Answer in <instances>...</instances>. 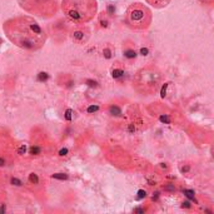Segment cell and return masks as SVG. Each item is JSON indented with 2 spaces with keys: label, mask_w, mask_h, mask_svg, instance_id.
Wrapping results in <instances>:
<instances>
[{
  "label": "cell",
  "mask_w": 214,
  "mask_h": 214,
  "mask_svg": "<svg viewBox=\"0 0 214 214\" xmlns=\"http://www.w3.org/2000/svg\"><path fill=\"white\" fill-rule=\"evenodd\" d=\"M99 109H100V108H99V105H96V104H92V105H89L88 108H87V113L93 114V113H96Z\"/></svg>",
  "instance_id": "cell-17"
},
{
  "label": "cell",
  "mask_w": 214,
  "mask_h": 214,
  "mask_svg": "<svg viewBox=\"0 0 214 214\" xmlns=\"http://www.w3.org/2000/svg\"><path fill=\"white\" fill-rule=\"evenodd\" d=\"M108 112H109V114L110 115H113V116H120L122 115V109L119 108L118 105H115V104H112L109 106V109H108Z\"/></svg>",
  "instance_id": "cell-10"
},
{
  "label": "cell",
  "mask_w": 214,
  "mask_h": 214,
  "mask_svg": "<svg viewBox=\"0 0 214 214\" xmlns=\"http://www.w3.org/2000/svg\"><path fill=\"white\" fill-rule=\"evenodd\" d=\"M183 193H184V195L187 197V198L190 199V201H194V192H193V190H188V189H184V190H183Z\"/></svg>",
  "instance_id": "cell-20"
},
{
  "label": "cell",
  "mask_w": 214,
  "mask_h": 214,
  "mask_svg": "<svg viewBox=\"0 0 214 214\" xmlns=\"http://www.w3.org/2000/svg\"><path fill=\"white\" fill-rule=\"evenodd\" d=\"M87 84L89 85V87H92V88H96V87H98V83H96L95 80H90V79H88V80H87Z\"/></svg>",
  "instance_id": "cell-25"
},
{
  "label": "cell",
  "mask_w": 214,
  "mask_h": 214,
  "mask_svg": "<svg viewBox=\"0 0 214 214\" xmlns=\"http://www.w3.org/2000/svg\"><path fill=\"white\" fill-rule=\"evenodd\" d=\"M51 178L59 179V180H65V179H68V174H65V173H55V174L51 175Z\"/></svg>",
  "instance_id": "cell-16"
},
{
  "label": "cell",
  "mask_w": 214,
  "mask_h": 214,
  "mask_svg": "<svg viewBox=\"0 0 214 214\" xmlns=\"http://www.w3.org/2000/svg\"><path fill=\"white\" fill-rule=\"evenodd\" d=\"M138 194H139V195H138V198L141 199V198H145L147 193H145V190H139V192H138Z\"/></svg>",
  "instance_id": "cell-30"
},
{
  "label": "cell",
  "mask_w": 214,
  "mask_h": 214,
  "mask_svg": "<svg viewBox=\"0 0 214 214\" xmlns=\"http://www.w3.org/2000/svg\"><path fill=\"white\" fill-rule=\"evenodd\" d=\"M5 163H6V160H5L3 157H0V167H4Z\"/></svg>",
  "instance_id": "cell-33"
},
{
  "label": "cell",
  "mask_w": 214,
  "mask_h": 214,
  "mask_svg": "<svg viewBox=\"0 0 214 214\" xmlns=\"http://www.w3.org/2000/svg\"><path fill=\"white\" fill-rule=\"evenodd\" d=\"M73 110L71 109H67L65 110V114H64V116H65V119L68 120V122H71L73 120Z\"/></svg>",
  "instance_id": "cell-18"
},
{
  "label": "cell",
  "mask_w": 214,
  "mask_h": 214,
  "mask_svg": "<svg viewBox=\"0 0 214 214\" xmlns=\"http://www.w3.org/2000/svg\"><path fill=\"white\" fill-rule=\"evenodd\" d=\"M10 183H11V185H15V187H22V185H23V182L20 180V179L15 178V177L10 179Z\"/></svg>",
  "instance_id": "cell-19"
},
{
  "label": "cell",
  "mask_w": 214,
  "mask_h": 214,
  "mask_svg": "<svg viewBox=\"0 0 214 214\" xmlns=\"http://www.w3.org/2000/svg\"><path fill=\"white\" fill-rule=\"evenodd\" d=\"M28 182H29V184L38 185L40 183V179H39V177H38L36 173H30L29 177H28Z\"/></svg>",
  "instance_id": "cell-12"
},
{
  "label": "cell",
  "mask_w": 214,
  "mask_h": 214,
  "mask_svg": "<svg viewBox=\"0 0 214 214\" xmlns=\"http://www.w3.org/2000/svg\"><path fill=\"white\" fill-rule=\"evenodd\" d=\"M139 54H140V55H144V57H145V55L149 54V49H148V48H140Z\"/></svg>",
  "instance_id": "cell-26"
},
{
  "label": "cell",
  "mask_w": 214,
  "mask_h": 214,
  "mask_svg": "<svg viewBox=\"0 0 214 214\" xmlns=\"http://www.w3.org/2000/svg\"><path fill=\"white\" fill-rule=\"evenodd\" d=\"M153 20V14L147 5L140 3H134L129 5L125 13V23L132 30L143 32L150 26Z\"/></svg>",
  "instance_id": "cell-4"
},
{
  "label": "cell",
  "mask_w": 214,
  "mask_h": 214,
  "mask_svg": "<svg viewBox=\"0 0 214 214\" xmlns=\"http://www.w3.org/2000/svg\"><path fill=\"white\" fill-rule=\"evenodd\" d=\"M61 10L71 23L83 25L94 19L98 4L96 0H61Z\"/></svg>",
  "instance_id": "cell-2"
},
{
  "label": "cell",
  "mask_w": 214,
  "mask_h": 214,
  "mask_svg": "<svg viewBox=\"0 0 214 214\" xmlns=\"http://www.w3.org/2000/svg\"><path fill=\"white\" fill-rule=\"evenodd\" d=\"M148 4H150L151 6H154L155 9H162L169 5L170 0H145Z\"/></svg>",
  "instance_id": "cell-7"
},
{
  "label": "cell",
  "mask_w": 214,
  "mask_h": 214,
  "mask_svg": "<svg viewBox=\"0 0 214 214\" xmlns=\"http://www.w3.org/2000/svg\"><path fill=\"white\" fill-rule=\"evenodd\" d=\"M163 75L155 67H144L134 77V88L143 95H151L160 88Z\"/></svg>",
  "instance_id": "cell-3"
},
{
  "label": "cell",
  "mask_w": 214,
  "mask_h": 214,
  "mask_svg": "<svg viewBox=\"0 0 214 214\" xmlns=\"http://www.w3.org/2000/svg\"><path fill=\"white\" fill-rule=\"evenodd\" d=\"M134 212L135 213H144L145 212V208H137V209H134Z\"/></svg>",
  "instance_id": "cell-32"
},
{
  "label": "cell",
  "mask_w": 214,
  "mask_h": 214,
  "mask_svg": "<svg viewBox=\"0 0 214 214\" xmlns=\"http://www.w3.org/2000/svg\"><path fill=\"white\" fill-rule=\"evenodd\" d=\"M112 54H113V51L109 46H105L104 49H103V55H104L105 59H110V58H112Z\"/></svg>",
  "instance_id": "cell-15"
},
{
  "label": "cell",
  "mask_w": 214,
  "mask_h": 214,
  "mask_svg": "<svg viewBox=\"0 0 214 214\" xmlns=\"http://www.w3.org/2000/svg\"><path fill=\"white\" fill-rule=\"evenodd\" d=\"M189 169H190V167H189V165H185V167H182L180 168V172H182V173H188Z\"/></svg>",
  "instance_id": "cell-31"
},
{
  "label": "cell",
  "mask_w": 214,
  "mask_h": 214,
  "mask_svg": "<svg viewBox=\"0 0 214 214\" xmlns=\"http://www.w3.org/2000/svg\"><path fill=\"white\" fill-rule=\"evenodd\" d=\"M3 212H5V205L4 204L0 205V213H3Z\"/></svg>",
  "instance_id": "cell-35"
},
{
  "label": "cell",
  "mask_w": 214,
  "mask_h": 214,
  "mask_svg": "<svg viewBox=\"0 0 214 214\" xmlns=\"http://www.w3.org/2000/svg\"><path fill=\"white\" fill-rule=\"evenodd\" d=\"M109 25H110V22H109L108 16L105 15V13H103V15H100V18H99V26L102 29H106V28H109Z\"/></svg>",
  "instance_id": "cell-11"
},
{
  "label": "cell",
  "mask_w": 214,
  "mask_h": 214,
  "mask_svg": "<svg viewBox=\"0 0 214 214\" xmlns=\"http://www.w3.org/2000/svg\"><path fill=\"white\" fill-rule=\"evenodd\" d=\"M70 38L73 40V43L81 45V44H85L89 40V38H90V30H89L88 26L78 25L70 32Z\"/></svg>",
  "instance_id": "cell-6"
},
{
  "label": "cell",
  "mask_w": 214,
  "mask_h": 214,
  "mask_svg": "<svg viewBox=\"0 0 214 214\" xmlns=\"http://www.w3.org/2000/svg\"><path fill=\"white\" fill-rule=\"evenodd\" d=\"M123 54H124V57L127 58V59H129V60H133V59H135L137 58V50L134 49V48L132 46H125L123 49Z\"/></svg>",
  "instance_id": "cell-8"
},
{
  "label": "cell",
  "mask_w": 214,
  "mask_h": 214,
  "mask_svg": "<svg viewBox=\"0 0 214 214\" xmlns=\"http://www.w3.org/2000/svg\"><path fill=\"white\" fill-rule=\"evenodd\" d=\"M169 84H170V83H165V84L163 85V87H162V98H165V96H167V89H168V87H169Z\"/></svg>",
  "instance_id": "cell-23"
},
{
  "label": "cell",
  "mask_w": 214,
  "mask_h": 214,
  "mask_svg": "<svg viewBox=\"0 0 214 214\" xmlns=\"http://www.w3.org/2000/svg\"><path fill=\"white\" fill-rule=\"evenodd\" d=\"M0 43H1V39H0Z\"/></svg>",
  "instance_id": "cell-36"
},
{
  "label": "cell",
  "mask_w": 214,
  "mask_h": 214,
  "mask_svg": "<svg viewBox=\"0 0 214 214\" xmlns=\"http://www.w3.org/2000/svg\"><path fill=\"white\" fill-rule=\"evenodd\" d=\"M25 151H26V147H25V145H22V147H20L19 149H18V154H19V155H23V154H25Z\"/></svg>",
  "instance_id": "cell-27"
},
{
  "label": "cell",
  "mask_w": 214,
  "mask_h": 214,
  "mask_svg": "<svg viewBox=\"0 0 214 214\" xmlns=\"http://www.w3.org/2000/svg\"><path fill=\"white\" fill-rule=\"evenodd\" d=\"M68 149L67 148H64V149H60L59 150V157H65V155H68Z\"/></svg>",
  "instance_id": "cell-29"
},
{
  "label": "cell",
  "mask_w": 214,
  "mask_h": 214,
  "mask_svg": "<svg viewBox=\"0 0 214 214\" xmlns=\"http://www.w3.org/2000/svg\"><path fill=\"white\" fill-rule=\"evenodd\" d=\"M29 154L30 155H40L41 154V147L39 145H32L29 148Z\"/></svg>",
  "instance_id": "cell-13"
},
{
  "label": "cell",
  "mask_w": 214,
  "mask_h": 214,
  "mask_svg": "<svg viewBox=\"0 0 214 214\" xmlns=\"http://www.w3.org/2000/svg\"><path fill=\"white\" fill-rule=\"evenodd\" d=\"M199 1L204 3V4H212V3L214 1V0H199Z\"/></svg>",
  "instance_id": "cell-34"
},
{
  "label": "cell",
  "mask_w": 214,
  "mask_h": 214,
  "mask_svg": "<svg viewBox=\"0 0 214 214\" xmlns=\"http://www.w3.org/2000/svg\"><path fill=\"white\" fill-rule=\"evenodd\" d=\"M18 3L25 11L41 18H51L59 9V0H18Z\"/></svg>",
  "instance_id": "cell-5"
},
{
  "label": "cell",
  "mask_w": 214,
  "mask_h": 214,
  "mask_svg": "<svg viewBox=\"0 0 214 214\" xmlns=\"http://www.w3.org/2000/svg\"><path fill=\"white\" fill-rule=\"evenodd\" d=\"M3 30L14 45L24 50H39L46 41V33L40 24L26 15L6 20Z\"/></svg>",
  "instance_id": "cell-1"
},
{
  "label": "cell",
  "mask_w": 214,
  "mask_h": 214,
  "mask_svg": "<svg viewBox=\"0 0 214 214\" xmlns=\"http://www.w3.org/2000/svg\"><path fill=\"white\" fill-rule=\"evenodd\" d=\"M163 189L165 192H170L172 193V192L175 190V185L173 184V183H168L167 185H164V187H163Z\"/></svg>",
  "instance_id": "cell-21"
},
{
  "label": "cell",
  "mask_w": 214,
  "mask_h": 214,
  "mask_svg": "<svg viewBox=\"0 0 214 214\" xmlns=\"http://www.w3.org/2000/svg\"><path fill=\"white\" fill-rule=\"evenodd\" d=\"M160 120H162L163 123H165V124H170V122H172L170 116H169L168 114H165V115H162V116H160Z\"/></svg>",
  "instance_id": "cell-24"
},
{
  "label": "cell",
  "mask_w": 214,
  "mask_h": 214,
  "mask_svg": "<svg viewBox=\"0 0 214 214\" xmlns=\"http://www.w3.org/2000/svg\"><path fill=\"white\" fill-rule=\"evenodd\" d=\"M114 13H115V5H114L113 3H109V4L106 5L105 14H106V15H109V16H112V15H114Z\"/></svg>",
  "instance_id": "cell-14"
},
{
  "label": "cell",
  "mask_w": 214,
  "mask_h": 214,
  "mask_svg": "<svg viewBox=\"0 0 214 214\" xmlns=\"http://www.w3.org/2000/svg\"><path fill=\"white\" fill-rule=\"evenodd\" d=\"M48 78H49L48 73H43V71H41V73L38 74V80H39V81H45Z\"/></svg>",
  "instance_id": "cell-22"
},
{
  "label": "cell",
  "mask_w": 214,
  "mask_h": 214,
  "mask_svg": "<svg viewBox=\"0 0 214 214\" xmlns=\"http://www.w3.org/2000/svg\"><path fill=\"white\" fill-rule=\"evenodd\" d=\"M110 73H112V77L114 79H120L124 77V69L122 67H113Z\"/></svg>",
  "instance_id": "cell-9"
},
{
  "label": "cell",
  "mask_w": 214,
  "mask_h": 214,
  "mask_svg": "<svg viewBox=\"0 0 214 214\" xmlns=\"http://www.w3.org/2000/svg\"><path fill=\"white\" fill-rule=\"evenodd\" d=\"M182 207H183V208H187V209H190V208H192V205H190V202H189V201H185V202H183V203H182Z\"/></svg>",
  "instance_id": "cell-28"
}]
</instances>
